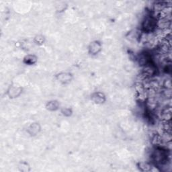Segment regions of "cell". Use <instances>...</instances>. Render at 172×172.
Masks as SVG:
<instances>
[{"label":"cell","mask_w":172,"mask_h":172,"mask_svg":"<svg viewBox=\"0 0 172 172\" xmlns=\"http://www.w3.org/2000/svg\"><path fill=\"white\" fill-rule=\"evenodd\" d=\"M57 78L61 82L63 83V84H67V83L71 82V75L67 73H60L57 76Z\"/></svg>","instance_id":"277c9868"},{"label":"cell","mask_w":172,"mask_h":172,"mask_svg":"<svg viewBox=\"0 0 172 172\" xmlns=\"http://www.w3.org/2000/svg\"><path fill=\"white\" fill-rule=\"evenodd\" d=\"M101 49V45L98 41H95L91 43L89 47V52L91 55H97Z\"/></svg>","instance_id":"7a4b0ae2"},{"label":"cell","mask_w":172,"mask_h":172,"mask_svg":"<svg viewBox=\"0 0 172 172\" xmlns=\"http://www.w3.org/2000/svg\"><path fill=\"white\" fill-rule=\"evenodd\" d=\"M157 28V17L154 14L145 16L142 22V31L145 34H152Z\"/></svg>","instance_id":"6da1fadb"},{"label":"cell","mask_w":172,"mask_h":172,"mask_svg":"<svg viewBox=\"0 0 172 172\" xmlns=\"http://www.w3.org/2000/svg\"><path fill=\"white\" fill-rule=\"evenodd\" d=\"M59 106V104L57 101H51L47 103V108L51 111L57 110Z\"/></svg>","instance_id":"ba28073f"},{"label":"cell","mask_w":172,"mask_h":172,"mask_svg":"<svg viewBox=\"0 0 172 172\" xmlns=\"http://www.w3.org/2000/svg\"><path fill=\"white\" fill-rule=\"evenodd\" d=\"M92 100L96 103H102L104 102L106 100L105 96L102 93L100 92H97L93 94L92 96Z\"/></svg>","instance_id":"3957f363"},{"label":"cell","mask_w":172,"mask_h":172,"mask_svg":"<svg viewBox=\"0 0 172 172\" xmlns=\"http://www.w3.org/2000/svg\"><path fill=\"white\" fill-rule=\"evenodd\" d=\"M40 126H39V124H38L37 123H35V124H32L30 126V128H29V132L33 135H34V134H36L38 132L40 131Z\"/></svg>","instance_id":"52a82bcc"},{"label":"cell","mask_w":172,"mask_h":172,"mask_svg":"<svg viewBox=\"0 0 172 172\" xmlns=\"http://www.w3.org/2000/svg\"><path fill=\"white\" fill-rule=\"evenodd\" d=\"M138 168L140 171H152L153 167L152 165H151L150 163H140L139 165H138Z\"/></svg>","instance_id":"8992f818"},{"label":"cell","mask_w":172,"mask_h":172,"mask_svg":"<svg viewBox=\"0 0 172 172\" xmlns=\"http://www.w3.org/2000/svg\"><path fill=\"white\" fill-rule=\"evenodd\" d=\"M63 114L65 116H69L71 114V110L69 108H65L63 110Z\"/></svg>","instance_id":"30bf717a"},{"label":"cell","mask_w":172,"mask_h":172,"mask_svg":"<svg viewBox=\"0 0 172 172\" xmlns=\"http://www.w3.org/2000/svg\"><path fill=\"white\" fill-rule=\"evenodd\" d=\"M36 61H37V58L36 56L32 55H27L24 59V63L27 64V65H30L34 64L36 62Z\"/></svg>","instance_id":"5b68a950"},{"label":"cell","mask_w":172,"mask_h":172,"mask_svg":"<svg viewBox=\"0 0 172 172\" xmlns=\"http://www.w3.org/2000/svg\"><path fill=\"white\" fill-rule=\"evenodd\" d=\"M34 41H35V42L36 43V44L42 45V43L45 42V38L42 36H36V38H35Z\"/></svg>","instance_id":"9c48e42d"}]
</instances>
